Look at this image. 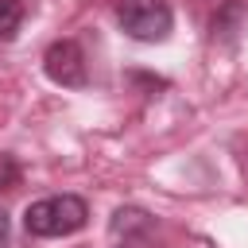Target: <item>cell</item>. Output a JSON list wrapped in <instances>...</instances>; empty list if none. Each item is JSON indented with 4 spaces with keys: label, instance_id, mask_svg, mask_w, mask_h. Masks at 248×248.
<instances>
[{
    "label": "cell",
    "instance_id": "cell-6",
    "mask_svg": "<svg viewBox=\"0 0 248 248\" xmlns=\"http://www.w3.org/2000/svg\"><path fill=\"white\" fill-rule=\"evenodd\" d=\"M0 248H8V213L0 209Z\"/></svg>",
    "mask_w": 248,
    "mask_h": 248
},
{
    "label": "cell",
    "instance_id": "cell-3",
    "mask_svg": "<svg viewBox=\"0 0 248 248\" xmlns=\"http://www.w3.org/2000/svg\"><path fill=\"white\" fill-rule=\"evenodd\" d=\"M43 70L54 85H66V89H81L89 81V66H85V50L78 39H58L46 46L43 54Z\"/></svg>",
    "mask_w": 248,
    "mask_h": 248
},
{
    "label": "cell",
    "instance_id": "cell-4",
    "mask_svg": "<svg viewBox=\"0 0 248 248\" xmlns=\"http://www.w3.org/2000/svg\"><path fill=\"white\" fill-rule=\"evenodd\" d=\"M23 16H27L23 0H0V43H12V39L19 35Z\"/></svg>",
    "mask_w": 248,
    "mask_h": 248
},
{
    "label": "cell",
    "instance_id": "cell-7",
    "mask_svg": "<svg viewBox=\"0 0 248 248\" xmlns=\"http://www.w3.org/2000/svg\"><path fill=\"white\" fill-rule=\"evenodd\" d=\"M120 248H124V244H120Z\"/></svg>",
    "mask_w": 248,
    "mask_h": 248
},
{
    "label": "cell",
    "instance_id": "cell-2",
    "mask_svg": "<svg viewBox=\"0 0 248 248\" xmlns=\"http://www.w3.org/2000/svg\"><path fill=\"white\" fill-rule=\"evenodd\" d=\"M116 19L140 43H163L174 27V12H170L167 0H120Z\"/></svg>",
    "mask_w": 248,
    "mask_h": 248
},
{
    "label": "cell",
    "instance_id": "cell-1",
    "mask_svg": "<svg viewBox=\"0 0 248 248\" xmlns=\"http://www.w3.org/2000/svg\"><path fill=\"white\" fill-rule=\"evenodd\" d=\"M89 221V205L78 194H50L27 205L23 213V229L31 236H70L78 229H85Z\"/></svg>",
    "mask_w": 248,
    "mask_h": 248
},
{
    "label": "cell",
    "instance_id": "cell-5",
    "mask_svg": "<svg viewBox=\"0 0 248 248\" xmlns=\"http://www.w3.org/2000/svg\"><path fill=\"white\" fill-rule=\"evenodd\" d=\"M19 178H23V170H19L16 155L0 151V194H4V190H16V186H19Z\"/></svg>",
    "mask_w": 248,
    "mask_h": 248
}]
</instances>
